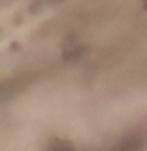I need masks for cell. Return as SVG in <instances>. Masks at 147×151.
Here are the masks:
<instances>
[{"label":"cell","mask_w":147,"mask_h":151,"mask_svg":"<svg viewBox=\"0 0 147 151\" xmlns=\"http://www.w3.org/2000/svg\"><path fill=\"white\" fill-rule=\"evenodd\" d=\"M146 145V135L139 134V132H131V134H127L125 137L119 139L109 151H144Z\"/></svg>","instance_id":"cell-1"},{"label":"cell","mask_w":147,"mask_h":151,"mask_svg":"<svg viewBox=\"0 0 147 151\" xmlns=\"http://www.w3.org/2000/svg\"><path fill=\"white\" fill-rule=\"evenodd\" d=\"M142 3H144V8L147 9V0H142Z\"/></svg>","instance_id":"cell-5"},{"label":"cell","mask_w":147,"mask_h":151,"mask_svg":"<svg viewBox=\"0 0 147 151\" xmlns=\"http://www.w3.org/2000/svg\"><path fill=\"white\" fill-rule=\"evenodd\" d=\"M65 0H35L33 3V9H43V8H47V6H52V5H57V3H62Z\"/></svg>","instance_id":"cell-4"},{"label":"cell","mask_w":147,"mask_h":151,"mask_svg":"<svg viewBox=\"0 0 147 151\" xmlns=\"http://www.w3.org/2000/svg\"><path fill=\"white\" fill-rule=\"evenodd\" d=\"M47 151H76V148L68 140L54 137V139H51L49 145H47Z\"/></svg>","instance_id":"cell-3"},{"label":"cell","mask_w":147,"mask_h":151,"mask_svg":"<svg viewBox=\"0 0 147 151\" xmlns=\"http://www.w3.org/2000/svg\"><path fill=\"white\" fill-rule=\"evenodd\" d=\"M85 46L79 41L76 35H68L62 42V58L65 61H74L79 60L85 54Z\"/></svg>","instance_id":"cell-2"}]
</instances>
